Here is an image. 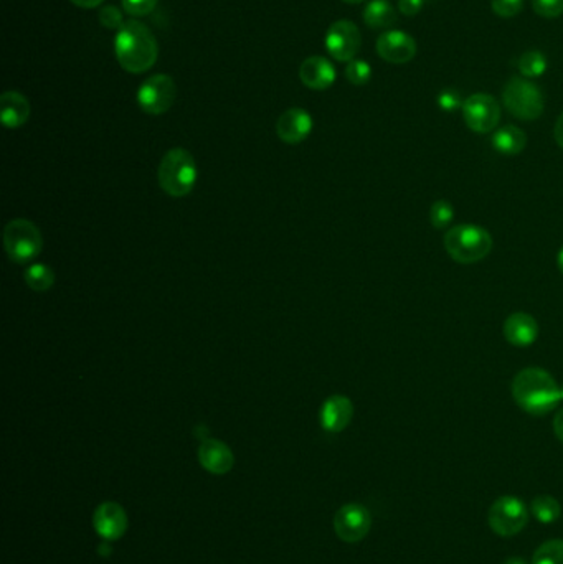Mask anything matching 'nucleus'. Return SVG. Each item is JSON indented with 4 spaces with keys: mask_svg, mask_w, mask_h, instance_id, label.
<instances>
[{
    "mask_svg": "<svg viewBox=\"0 0 563 564\" xmlns=\"http://www.w3.org/2000/svg\"><path fill=\"white\" fill-rule=\"evenodd\" d=\"M503 103L506 109L520 121L538 119L546 108V99L540 87L522 77H512L506 83Z\"/></svg>",
    "mask_w": 563,
    "mask_h": 564,
    "instance_id": "39448f33",
    "label": "nucleus"
},
{
    "mask_svg": "<svg viewBox=\"0 0 563 564\" xmlns=\"http://www.w3.org/2000/svg\"><path fill=\"white\" fill-rule=\"evenodd\" d=\"M114 53L122 70L139 75L156 65L159 44L149 26L139 20H128L116 32Z\"/></svg>",
    "mask_w": 563,
    "mask_h": 564,
    "instance_id": "f03ea898",
    "label": "nucleus"
},
{
    "mask_svg": "<svg viewBox=\"0 0 563 564\" xmlns=\"http://www.w3.org/2000/svg\"><path fill=\"white\" fill-rule=\"evenodd\" d=\"M546 55L538 50H529L520 56L519 71L524 78H538L547 71Z\"/></svg>",
    "mask_w": 563,
    "mask_h": 564,
    "instance_id": "b1692460",
    "label": "nucleus"
},
{
    "mask_svg": "<svg viewBox=\"0 0 563 564\" xmlns=\"http://www.w3.org/2000/svg\"><path fill=\"white\" fill-rule=\"evenodd\" d=\"M0 118L5 128L17 129L30 118V103L18 91H7L0 96Z\"/></svg>",
    "mask_w": 563,
    "mask_h": 564,
    "instance_id": "6ab92c4d",
    "label": "nucleus"
},
{
    "mask_svg": "<svg viewBox=\"0 0 563 564\" xmlns=\"http://www.w3.org/2000/svg\"><path fill=\"white\" fill-rule=\"evenodd\" d=\"M463 119L469 129L476 134H489L499 126L501 106L495 96L474 93L463 103Z\"/></svg>",
    "mask_w": 563,
    "mask_h": 564,
    "instance_id": "1a4fd4ad",
    "label": "nucleus"
},
{
    "mask_svg": "<svg viewBox=\"0 0 563 564\" xmlns=\"http://www.w3.org/2000/svg\"><path fill=\"white\" fill-rule=\"evenodd\" d=\"M487 521L495 535L507 538L517 535L527 527L529 510L517 497L504 495L491 505Z\"/></svg>",
    "mask_w": 563,
    "mask_h": 564,
    "instance_id": "0eeeda50",
    "label": "nucleus"
},
{
    "mask_svg": "<svg viewBox=\"0 0 563 564\" xmlns=\"http://www.w3.org/2000/svg\"><path fill=\"white\" fill-rule=\"evenodd\" d=\"M443 244L451 260L460 264H474L489 256L495 241L483 226L463 223L446 230Z\"/></svg>",
    "mask_w": 563,
    "mask_h": 564,
    "instance_id": "7ed1b4c3",
    "label": "nucleus"
},
{
    "mask_svg": "<svg viewBox=\"0 0 563 564\" xmlns=\"http://www.w3.org/2000/svg\"><path fill=\"white\" fill-rule=\"evenodd\" d=\"M438 108L444 111V113H454L456 109L463 108V99H461L460 93H456L454 89H444L440 95H438Z\"/></svg>",
    "mask_w": 563,
    "mask_h": 564,
    "instance_id": "2f4dec72",
    "label": "nucleus"
},
{
    "mask_svg": "<svg viewBox=\"0 0 563 564\" xmlns=\"http://www.w3.org/2000/svg\"><path fill=\"white\" fill-rule=\"evenodd\" d=\"M177 87L172 77L159 73L146 79L138 91V105L144 113L161 116L172 108Z\"/></svg>",
    "mask_w": 563,
    "mask_h": 564,
    "instance_id": "6e6552de",
    "label": "nucleus"
},
{
    "mask_svg": "<svg viewBox=\"0 0 563 564\" xmlns=\"http://www.w3.org/2000/svg\"><path fill=\"white\" fill-rule=\"evenodd\" d=\"M504 339L517 348L530 347L538 337V323L530 313H514L504 322Z\"/></svg>",
    "mask_w": 563,
    "mask_h": 564,
    "instance_id": "a211bd4d",
    "label": "nucleus"
},
{
    "mask_svg": "<svg viewBox=\"0 0 563 564\" xmlns=\"http://www.w3.org/2000/svg\"><path fill=\"white\" fill-rule=\"evenodd\" d=\"M312 130L311 114L301 108H291L279 116L276 134L279 139L291 146L301 144L309 138Z\"/></svg>",
    "mask_w": 563,
    "mask_h": 564,
    "instance_id": "4468645a",
    "label": "nucleus"
},
{
    "mask_svg": "<svg viewBox=\"0 0 563 564\" xmlns=\"http://www.w3.org/2000/svg\"><path fill=\"white\" fill-rule=\"evenodd\" d=\"M364 22L370 28H391L397 24V12L389 0H370L365 5Z\"/></svg>",
    "mask_w": 563,
    "mask_h": 564,
    "instance_id": "412c9836",
    "label": "nucleus"
},
{
    "mask_svg": "<svg viewBox=\"0 0 563 564\" xmlns=\"http://www.w3.org/2000/svg\"><path fill=\"white\" fill-rule=\"evenodd\" d=\"M159 0H122V10L132 17H144L156 9Z\"/></svg>",
    "mask_w": 563,
    "mask_h": 564,
    "instance_id": "cd10ccee",
    "label": "nucleus"
},
{
    "mask_svg": "<svg viewBox=\"0 0 563 564\" xmlns=\"http://www.w3.org/2000/svg\"><path fill=\"white\" fill-rule=\"evenodd\" d=\"M4 246L10 260L26 264L44 250V238L35 223L26 218H16L4 230Z\"/></svg>",
    "mask_w": 563,
    "mask_h": 564,
    "instance_id": "423d86ee",
    "label": "nucleus"
},
{
    "mask_svg": "<svg viewBox=\"0 0 563 564\" xmlns=\"http://www.w3.org/2000/svg\"><path fill=\"white\" fill-rule=\"evenodd\" d=\"M560 390H562V401H563V385L560 386Z\"/></svg>",
    "mask_w": 563,
    "mask_h": 564,
    "instance_id": "ea45409f",
    "label": "nucleus"
},
{
    "mask_svg": "<svg viewBox=\"0 0 563 564\" xmlns=\"http://www.w3.org/2000/svg\"><path fill=\"white\" fill-rule=\"evenodd\" d=\"M554 138L557 140V144L563 149V111L558 119L555 122Z\"/></svg>",
    "mask_w": 563,
    "mask_h": 564,
    "instance_id": "c9c22d12",
    "label": "nucleus"
},
{
    "mask_svg": "<svg viewBox=\"0 0 563 564\" xmlns=\"http://www.w3.org/2000/svg\"><path fill=\"white\" fill-rule=\"evenodd\" d=\"M530 513L540 523H554L555 520H558L562 507L552 495H538L530 504Z\"/></svg>",
    "mask_w": 563,
    "mask_h": 564,
    "instance_id": "5701e85b",
    "label": "nucleus"
},
{
    "mask_svg": "<svg viewBox=\"0 0 563 564\" xmlns=\"http://www.w3.org/2000/svg\"><path fill=\"white\" fill-rule=\"evenodd\" d=\"M360 46H362V36L354 22L338 20L328 28L326 48L334 60L347 63L356 60Z\"/></svg>",
    "mask_w": 563,
    "mask_h": 564,
    "instance_id": "9d476101",
    "label": "nucleus"
},
{
    "mask_svg": "<svg viewBox=\"0 0 563 564\" xmlns=\"http://www.w3.org/2000/svg\"><path fill=\"white\" fill-rule=\"evenodd\" d=\"M354 417V405L350 398L344 395H332L322 405L319 419L324 431L330 435H338L350 425Z\"/></svg>",
    "mask_w": 563,
    "mask_h": 564,
    "instance_id": "2eb2a0df",
    "label": "nucleus"
},
{
    "mask_svg": "<svg viewBox=\"0 0 563 564\" xmlns=\"http://www.w3.org/2000/svg\"><path fill=\"white\" fill-rule=\"evenodd\" d=\"M532 564H563L562 539H550L540 545L534 555Z\"/></svg>",
    "mask_w": 563,
    "mask_h": 564,
    "instance_id": "393cba45",
    "label": "nucleus"
},
{
    "mask_svg": "<svg viewBox=\"0 0 563 564\" xmlns=\"http://www.w3.org/2000/svg\"><path fill=\"white\" fill-rule=\"evenodd\" d=\"M199 462L210 474L225 476L234 469L235 456L225 443L218 439H203L199 447Z\"/></svg>",
    "mask_w": 563,
    "mask_h": 564,
    "instance_id": "dca6fc26",
    "label": "nucleus"
},
{
    "mask_svg": "<svg viewBox=\"0 0 563 564\" xmlns=\"http://www.w3.org/2000/svg\"><path fill=\"white\" fill-rule=\"evenodd\" d=\"M554 431L557 439L563 443V408L555 415L554 417Z\"/></svg>",
    "mask_w": 563,
    "mask_h": 564,
    "instance_id": "72a5a7b5",
    "label": "nucleus"
},
{
    "mask_svg": "<svg viewBox=\"0 0 563 564\" xmlns=\"http://www.w3.org/2000/svg\"><path fill=\"white\" fill-rule=\"evenodd\" d=\"M493 148L503 156H517L527 146L526 132L517 126H503L493 134Z\"/></svg>",
    "mask_w": 563,
    "mask_h": 564,
    "instance_id": "aec40b11",
    "label": "nucleus"
},
{
    "mask_svg": "<svg viewBox=\"0 0 563 564\" xmlns=\"http://www.w3.org/2000/svg\"><path fill=\"white\" fill-rule=\"evenodd\" d=\"M69 2L81 9H96L103 4L104 0H69Z\"/></svg>",
    "mask_w": 563,
    "mask_h": 564,
    "instance_id": "f704fd0d",
    "label": "nucleus"
},
{
    "mask_svg": "<svg viewBox=\"0 0 563 564\" xmlns=\"http://www.w3.org/2000/svg\"><path fill=\"white\" fill-rule=\"evenodd\" d=\"M426 2H430V0H399V10L403 15L413 17V15L422 12Z\"/></svg>",
    "mask_w": 563,
    "mask_h": 564,
    "instance_id": "473e14b6",
    "label": "nucleus"
},
{
    "mask_svg": "<svg viewBox=\"0 0 563 564\" xmlns=\"http://www.w3.org/2000/svg\"><path fill=\"white\" fill-rule=\"evenodd\" d=\"M524 7V0H491V9L497 17H516Z\"/></svg>",
    "mask_w": 563,
    "mask_h": 564,
    "instance_id": "c756f323",
    "label": "nucleus"
},
{
    "mask_svg": "<svg viewBox=\"0 0 563 564\" xmlns=\"http://www.w3.org/2000/svg\"><path fill=\"white\" fill-rule=\"evenodd\" d=\"M372 528V515L364 505L347 504L334 517L336 535L346 543H359Z\"/></svg>",
    "mask_w": 563,
    "mask_h": 564,
    "instance_id": "9b49d317",
    "label": "nucleus"
},
{
    "mask_svg": "<svg viewBox=\"0 0 563 564\" xmlns=\"http://www.w3.org/2000/svg\"><path fill=\"white\" fill-rule=\"evenodd\" d=\"M454 218V207L450 200H436L430 209V223L436 230H446Z\"/></svg>",
    "mask_w": 563,
    "mask_h": 564,
    "instance_id": "a878e982",
    "label": "nucleus"
},
{
    "mask_svg": "<svg viewBox=\"0 0 563 564\" xmlns=\"http://www.w3.org/2000/svg\"><path fill=\"white\" fill-rule=\"evenodd\" d=\"M503 564H527L526 559H522V558H517V556H514V558H509V559H506Z\"/></svg>",
    "mask_w": 563,
    "mask_h": 564,
    "instance_id": "e433bc0d",
    "label": "nucleus"
},
{
    "mask_svg": "<svg viewBox=\"0 0 563 564\" xmlns=\"http://www.w3.org/2000/svg\"><path fill=\"white\" fill-rule=\"evenodd\" d=\"M24 279H26V286L35 292H45L55 284V272L50 266L36 262L26 268Z\"/></svg>",
    "mask_w": 563,
    "mask_h": 564,
    "instance_id": "4be33fe9",
    "label": "nucleus"
},
{
    "mask_svg": "<svg viewBox=\"0 0 563 564\" xmlns=\"http://www.w3.org/2000/svg\"><path fill=\"white\" fill-rule=\"evenodd\" d=\"M338 73L334 65L324 56H309L299 67V79L304 87L314 91H324L336 83Z\"/></svg>",
    "mask_w": 563,
    "mask_h": 564,
    "instance_id": "f3484780",
    "label": "nucleus"
},
{
    "mask_svg": "<svg viewBox=\"0 0 563 564\" xmlns=\"http://www.w3.org/2000/svg\"><path fill=\"white\" fill-rule=\"evenodd\" d=\"M93 527L101 538L106 541H116L124 537L126 529L130 527V518L121 505L116 502H104L93 513Z\"/></svg>",
    "mask_w": 563,
    "mask_h": 564,
    "instance_id": "ddd939ff",
    "label": "nucleus"
},
{
    "mask_svg": "<svg viewBox=\"0 0 563 564\" xmlns=\"http://www.w3.org/2000/svg\"><path fill=\"white\" fill-rule=\"evenodd\" d=\"M342 2H346V4H350V5H357V4H362L364 0H342Z\"/></svg>",
    "mask_w": 563,
    "mask_h": 564,
    "instance_id": "58836bf2",
    "label": "nucleus"
},
{
    "mask_svg": "<svg viewBox=\"0 0 563 564\" xmlns=\"http://www.w3.org/2000/svg\"><path fill=\"white\" fill-rule=\"evenodd\" d=\"M536 14L544 18H557L563 14V0H532Z\"/></svg>",
    "mask_w": 563,
    "mask_h": 564,
    "instance_id": "c85d7f7f",
    "label": "nucleus"
},
{
    "mask_svg": "<svg viewBox=\"0 0 563 564\" xmlns=\"http://www.w3.org/2000/svg\"><path fill=\"white\" fill-rule=\"evenodd\" d=\"M346 78L349 83H352L356 87H362L372 78V68L365 60L349 61V65L346 67Z\"/></svg>",
    "mask_w": 563,
    "mask_h": 564,
    "instance_id": "bb28decb",
    "label": "nucleus"
},
{
    "mask_svg": "<svg viewBox=\"0 0 563 564\" xmlns=\"http://www.w3.org/2000/svg\"><path fill=\"white\" fill-rule=\"evenodd\" d=\"M512 396L522 411L532 416H546L562 401V390L544 368L529 366L512 380Z\"/></svg>",
    "mask_w": 563,
    "mask_h": 564,
    "instance_id": "f257e3e1",
    "label": "nucleus"
},
{
    "mask_svg": "<svg viewBox=\"0 0 563 564\" xmlns=\"http://www.w3.org/2000/svg\"><path fill=\"white\" fill-rule=\"evenodd\" d=\"M381 60L391 65H405L416 56L415 38L403 30H389L381 34L375 44Z\"/></svg>",
    "mask_w": 563,
    "mask_h": 564,
    "instance_id": "f8f14e48",
    "label": "nucleus"
},
{
    "mask_svg": "<svg viewBox=\"0 0 563 564\" xmlns=\"http://www.w3.org/2000/svg\"><path fill=\"white\" fill-rule=\"evenodd\" d=\"M197 175L199 170L191 152L182 148H175L162 157L157 170V180L167 195L182 199L193 190Z\"/></svg>",
    "mask_w": 563,
    "mask_h": 564,
    "instance_id": "20e7f679",
    "label": "nucleus"
},
{
    "mask_svg": "<svg viewBox=\"0 0 563 564\" xmlns=\"http://www.w3.org/2000/svg\"><path fill=\"white\" fill-rule=\"evenodd\" d=\"M98 18H99V24H101L104 28H111V30H116V32L124 26L121 10L118 9V7H114V5H106V7L99 10Z\"/></svg>",
    "mask_w": 563,
    "mask_h": 564,
    "instance_id": "7c9ffc66",
    "label": "nucleus"
},
{
    "mask_svg": "<svg viewBox=\"0 0 563 564\" xmlns=\"http://www.w3.org/2000/svg\"><path fill=\"white\" fill-rule=\"evenodd\" d=\"M557 266H558V270L563 274V246L560 248V251L557 254Z\"/></svg>",
    "mask_w": 563,
    "mask_h": 564,
    "instance_id": "4c0bfd02",
    "label": "nucleus"
}]
</instances>
